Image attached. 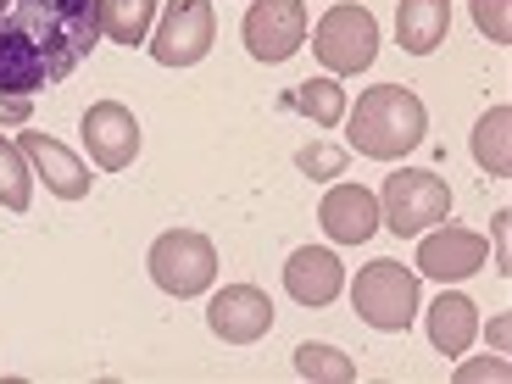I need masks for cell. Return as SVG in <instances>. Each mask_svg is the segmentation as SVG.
<instances>
[{"instance_id":"obj_1","label":"cell","mask_w":512,"mask_h":384,"mask_svg":"<svg viewBox=\"0 0 512 384\" xmlns=\"http://www.w3.org/2000/svg\"><path fill=\"white\" fill-rule=\"evenodd\" d=\"M101 39V0H0V95L62 84Z\"/></svg>"},{"instance_id":"obj_2","label":"cell","mask_w":512,"mask_h":384,"mask_svg":"<svg viewBox=\"0 0 512 384\" xmlns=\"http://www.w3.org/2000/svg\"><path fill=\"white\" fill-rule=\"evenodd\" d=\"M429 134V112L407 84H379L362 90L357 106H346V140L351 151L373 156V162H401L407 151H418Z\"/></svg>"},{"instance_id":"obj_3","label":"cell","mask_w":512,"mask_h":384,"mask_svg":"<svg viewBox=\"0 0 512 384\" xmlns=\"http://www.w3.org/2000/svg\"><path fill=\"white\" fill-rule=\"evenodd\" d=\"M451 218V184L429 167H396L379 190V223L396 240H418L423 229Z\"/></svg>"},{"instance_id":"obj_4","label":"cell","mask_w":512,"mask_h":384,"mask_svg":"<svg viewBox=\"0 0 512 384\" xmlns=\"http://www.w3.org/2000/svg\"><path fill=\"white\" fill-rule=\"evenodd\" d=\"M351 307H357V318L368 323V329L401 334L412 318H418V273L401 268V262H390V256H379V262H368V268L357 273Z\"/></svg>"},{"instance_id":"obj_5","label":"cell","mask_w":512,"mask_h":384,"mask_svg":"<svg viewBox=\"0 0 512 384\" xmlns=\"http://www.w3.org/2000/svg\"><path fill=\"white\" fill-rule=\"evenodd\" d=\"M312 51H318L323 67H329V78H357V73H368L373 56H379V23H373L368 6L340 0V6H329V12L318 17Z\"/></svg>"},{"instance_id":"obj_6","label":"cell","mask_w":512,"mask_h":384,"mask_svg":"<svg viewBox=\"0 0 512 384\" xmlns=\"http://www.w3.org/2000/svg\"><path fill=\"white\" fill-rule=\"evenodd\" d=\"M145 268H151L156 290L190 301V295L212 290V279H218V251H212V240L195 234V229H167V234H156Z\"/></svg>"},{"instance_id":"obj_7","label":"cell","mask_w":512,"mask_h":384,"mask_svg":"<svg viewBox=\"0 0 512 384\" xmlns=\"http://www.w3.org/2000/svg\"><path fill=\"white\" fill-rule=\"evenodd\" d=\"M218 39V12L212 0H167L151 28V56L162 67H195Z\"/></svg>"},{"instance_id":"obj_8","label":"cell","mask_w":512,"mask_h":384,"mask_svg":"<svg viewBox=\"0 0 512 384\" xmlns=\"http://www.w3.org/2000/svg\"><path fill=\"white\" fill-rule=\"evenodd\" d=\"M240 39L256 62H290L301 45H307V6L301 0H251V12L240 23Z\"/></svg>"},{"instance_id":"obj_9","label":"cell","mask_w":512,"mask_h":384,"mask_svg":"<svg viewBox=\"0 0 512 384\" xmlns=\"http://www.w3.org/2000/svg\"><path fill=\"white\" fill-rule=\"evenodd\" d=\"M78 134H84V151H90V162L101 173H123L140 156V117L123 101H95L84 112V123H78Z\"/></svg>"},{"instance_id":"obj_10","label":"cell","mask_w":512,"mask_h":384,"mask_svg":"<svg viewBox=\"0 0 512 384\" xmlns=\"http://www.w3.org/2000/svg\"><path fill=\"white\" fill-rule=\"evenodd\" d=\"M490 256V240L474 229H457V223H435V229L418 234V273L440 284H457V279H474Z\"/></svg>"},{"instance_id":"obj_11","label":"cell","mask_w":512,"mask_h":384,"mask_svg":"<svg viewBox=\"0 0 512 384\" xmlns=\"http://www.w3.org/2000/svg\"><path fill=\"white\" fill-rule=\"evenodd\" d=\"M206 329L218 334L223 346H256L273 329V301L256 284H223L206 307Z\"/></svg>"},{"instance_id":"obj_12","label":"cell","mask_w":512,"mask_h":384,"mask_svg":"<svg viewBox=\"0 0 512 384\" xmlns=\"http://www.w3.org/2000/svg\"><path fill=\"white\" fill-rule=\"evenodd\" d=\"M318 223L334 245H362L379 229V195L362 190V184H334L318 201Z\"/></svg>"},{"instance_id":"obj_13","label":"cell","mask_w":512,"mask_h":384,"mask_svg":"<svg viewBox=\"0 0 512 384\" xmlns=\"http://www.w3.org/2000/svg\"><path fill=\"white\" fill-rule=\"evenodd\" d=\"M17 145H23L34 179H45V190H51L56 201H84V195H90V167L78 162L67 145H56L51 134H17Z\"/></svg>"},{"instance_id":"obj_14","label":"cell","mask_w":512,"mask_h":384,"mask_svg":"<svg viewBox=\"0 0 512 384\" xmlns=\"http://www.w3.org/2000/svg\"><path fill=\"white\" fill-rule=\"evenodd\" d=\"M284 290H290L301 307H329L334 295L346 290V268H340V256L323 251V245H301V251H290V262H284Z\"/></svg>"},{"instance_id":"obj_15","label":"cell","mask_w":512,"mask_h":384,"mask_svg":"<svg viewBox=\"0 0 512 384\" xmlns=\"http://www.w3.org/2000/svg\"><path fill=\"white\" fill-rule=\"evenodd\" d=\"M446 28H451V0H396L401 51H412V56L440 51L446 45Z\"/></svg>"},{"instance_id":"obj_16","label":"cell","mask_w":512,"mask_h":384,"mask_svg":"<svg viewBox=\"0 0 512 384\" xmlns=\"http://www.w3.org/2000/svg\"><path fill=\"white\" fill-rule=\"evenodd\" d=\"M474 334H479V307L462 290H446L429 307V346L440 357H462V351L474 346Z\"/></svg>"},{"instance_id":"obj_17","label":"cell","mask_w":512,"mask_h":384,"mask_svg":"<svg viewBox=\"0 0 512 384\" xmlns=\"http://www.w3.org/2000/svg\"><path fill=\"white\" fill-rule=\"evenodd\" d=\"M474 162L485 167L490 179L512 173V106H490L474 123Z\"/></svg>"},{"instance_id":"obj_18","label":"cell","mask_w":512,"mask_h":384,"mask_svg":"<svg viewBox=\"0 0 512 384\" xmlns=\"http://www.w3.org/2000/svg\"><path fill=\"white\" fill-rule=\"evenodd\" d=\"M156 0H101V34L112 39V45H145L151 39V28H156Z\"/></svg>"},{"instance_id":"obj_19","label":"cell","mask_w":512,"mask_h":384,"mask_svg":"<svg viewBox=\"0 0 512 384\" xmlns=\"http://www.w3.org/2000/svg\"><path fill=\"white\" fill-rule=\"evenodd\" d=\"M284 106H295L301 117H312L318 128H340L346 123V90H340V78H307V84H295L290 90V101Z\"/></svg>"},{"instance_id":"obj_20","label":"cell","mask_w":512,"mask_h":384,"mask_svg":"<svg viewBox=\"0 0 512 384\" xmlns=\"http://www.w3.org/2000/svg\"><path fill=\"white\" fill-rule=\"evenodd\" d=\"M0 206L6 212H28L34 206V167H28L17 140H0Z\"/></svg>"},{"instance_id":"obj_21","label":"cell","mask_w":512,"mask_h":384,"mask_svg":"<svg viewBox=\"0 0 512 384\" xmlns=\"http://www.w3.org/2000/svg\"><path fill=\"white\" fill-rule=\"evenodd\" d=\"M295 373H301L307 384H351L357 379V362H351L340 346H318V340H307V346L295 351Z\"/></svg>"},{"instance_id":"obj_22","label":"cell","mask_w":512,"mask_h":384,"mask_svg":"<svg viewBox=\"0 0 512 384\" xmlns=\"http://www.w3.org/2000/svg\"><path fill=\"white\" fill-rule=\"evenodd\" d=\"M474 23L479 34H490V45L512 39V0H474Z\"/></svg>"},{"instance_id":"obj_23","label":"cell","mask_w":512,"mask_h":384,"mask_svg":"<svg viewBox=\"0 0 512 384\" xmlns=\"http://www.w3.org/2000/svg\"><path fill=\"white\" fill-rule=\"evenodd\" d=\"M295 162H301V173H312V179H340V173H346V151H340V145H307V151H295Z\"/></svg>"},{"instance_id":"obj_24","label":"cell","mask_w":512,"mask_h":384,"mask_svg":"<svg viewBox=\"0 0 512 384\" xmlns=\"http://www.w3.org/2000/svg\"><path fill=\"white\" fill-rule=\"evenodd\" d=\"M479 379H512V368H507V357H490V362H462L457 368V384H479Z\"/></svg>"},{"instance_id":"obj_25","label":"cell","mask_w":512,"mask_h":384,"mask_svg":"<svg viewBox=\"0 0 512 384\" xmlns=\"http://www.w3.org/2000/svg\"><path fill=\"white\" fill-rule=\"evenodd\" d=\"M490 229H496V273H501V279H507V273H512V212H507V206H501V212H496V223H490Z\"/></svg>"},{"instance_id":"obj_26","label":"cell","mask_w":512,"mask_h":384,"mask_svg":"<svg viewBox=\"0 0 512 384\" xmlns=\"http://www.w3.org/2000/svg\"><path fill=\"white\" fill-rule=\"evenodd\" d=\"M0 123H34V95H0Z\"/></svg>"},{"instance_id":"obj_27","label":"cell","mask_w":512,"mask_h":384,"mask_svg":"<svg viewBox=\"0 0 512 384\" xmlns=\"http://www.w3.org/2000/svg\"><path fill=\"white\" fill-rule=\"evenodd\" d=\"M490 346L507 357V346H512V318H507V312H501V318H490Z\"/></svg>"}]
</instances>
